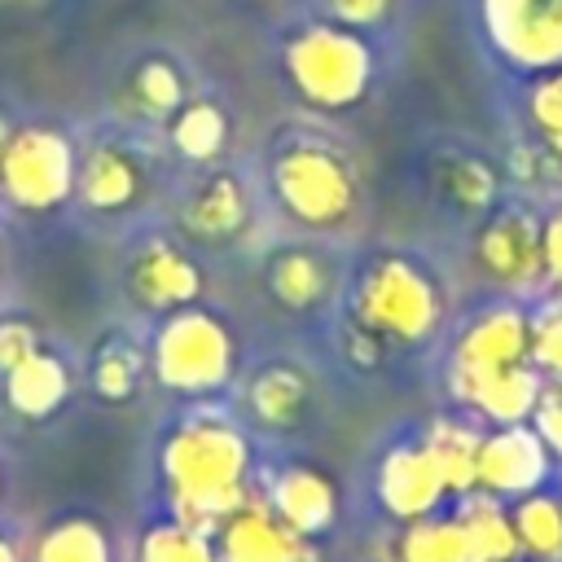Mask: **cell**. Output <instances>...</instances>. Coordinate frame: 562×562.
<instances>
[{
	"instance_id": "obj_25",
	"label": "cell",
	"mask_w": 562,
	"mask_h": 562,
	"mask_svg": "<svg viewBox=\"0 0 562 562\" xmlns=\"http://www.w3.org/2000/svg\"><path fill=\"white\" fill-rule=\"evenodd\" d=\"M31 351H40V338L26 321H0V369L9 373L13 364H22Z\"/></svg>"
},
{
	"instance_id": "obj_27",
	"label": "cell",
	"mask_w": 562,
	"mask_h": 562,
	"mask_svg": "<svg viewBox=\"0 0 562 562\" xmlns=\"http://www.w3.org/2000/svg\"><path fill=\"white\" fill-rule=\"evenodd\" d=\"M9 136H13V132H9V123H4V114H0V162H4V145H9Z\"/></svg>"
},
{
	"instance_id": "obj_17",
	"label": "cell",
	"mask_w": 562,
	"mask_h": 562,
	"mask_svg": "<svg viewBox=\"0 0 562 562\" xmlns=\"http://www.w3.org/2000/svg\"><path fill=\"white\" fill-rule=\"evenodd\" d=\"M228 140V119L215 101H184L171 114V145L189 158V162H206L224 149Z\"/></svg>"
},
{
	"instance_id": "obj_11",
	"label": "cell",
	"mask_w": 562,
	"mask_h": 562,
	"mask_svg": "<svg viewBox=\"0 0 562 562\" xmlns=\"http://www.w3.org/2000/svg\"><path fill=\"white\" fill-rule=\"evenodd\" d=\"M246 224V189L237 176H202L184 202V228L202 241H224Z\"/></svg>"
},
{
	"instance_id": "obj_1",
	"label": "cell",
	"mask_w": 562,
	"mask_h": 562,
	"mask_svg": "<svg viewBox=\"0 0 562 562\" xmlns=\"http://www.w3.org/2000/svg\"><path fill=\"white\" fill-rule=\"evenodd\" d=\"M162 474L171 483L180 522L215 531L246 505V439L228 422L193 417L162 448Z\"/></svg>"
},
{
	"instance_id": "obj_21",
	"label": "cell",
	"mask_w": 562,
	"mask_h": 562,
	"mask_svg": "<svg viewBox=\"0 0 562 562\" xmlns=\"http://www.w3.org/2000/svg\"><path fill=\"white\" fill-rule=\"evenodd\" d=\"M514 536L540 558H562V509L544 496H531L514 514Z\"/></svg>"
},
{
	"instance_id": "obj_16",
	"label": "cell",
	"mask_w": 562,
	"mask_h": 562,
	"mask_svg": "<svg viewBox=\"0 0 562 562\" xmlns=\"http://www.w3.org/2000/svg\"><path fill=\"white\" fill-rule=\"evenodd\" d=\"M325 285H329V272L312 250L290 246L268 259V290L285 307H312L325 294Z\"/></svg>"
},
{
	"instance_id": "obj_3",
	"label": "cell",
	"mask_w": 562,
	"mask_h": 562,
	"mask_svg": "<svg viewBox=\"0 0 562 562\" xmlns=\"http://www.w3.org/2000/svg\"><path fill=\"white\" fill-rule=\"evenodd\" d=\"M272 189L290 220L334 224L351 206V171L316 140H285L272 158Z\"/></svg>"
},
{
	"instance_id": "obj_2",
	"label": "cell",
	"mask_w": 562,
	"mask_h": 562,
	"mask_svg": "<svg viewBox=\"0 0 562 562\" xmlns=\"http://www.w3.org/2000/svg\"><path fill=\"white\" fill-rule=\"evenodd\" d=\"M154 373L171 391H215L233 373L228 329L198 307H180L154 338Z\"/></svg>"
},
{
	"instance_id": "obj_13",
	"label": "cell",
	"mask_w": 562,
	"mask_h": 562,
	"mask_svg": "<svg viewBox=\"0 0 562 562\" xmlns=\"http://www.w3.org/2000/svg\"><path fill=\"white\" fill-rule=\"evenodd\" d=\"M66 386H70V382H66L61 360L48 356V351H31L22 364L9 369L4 395H9V404H13L18 413H26V417H48V413L66 400Z\"/></svg>"
},
{
	"instance_id": "obj_22",
	"label": "cell",
	"mask_w": 562,
	"mask_h": 562,
	"mask_svg": "<svg viewBox=\"0 0 562 562\" xmlns=\"http://www.w3.org/2000/svg\"><path fill=\"white\" fill-rule=\"evenodd\" d=\"M404 562H470L461 522H417L404 536Z\"/></svg>"
},
{
	"instance_id": "obj_4",
	"label": "cell",
	"mask_w": 562,
	"mask_h": 562,
	"mask_svg": "<svg viewBox=\"0 0 562 562\" xmlns=\"http://www.w3.org/2000/svg\"><path fill=\"white\" fill-rule=\"evenodd\" d=\"M285 70H290V83L312 105L338 110V105L360 97L364 75H369V57H364L356 35L334 31V26H312L285 44Z\"/></svg>"
},
{
	"instance_id": "obj_20",
	"label": "cell",
	"mask_w": 562,
	"mask_h": 562,
	"mask_svg": "<svg viewBox=\"0 0 562 562\" xmlns=\"http://www.w3.org/2000/svg\"><path fill=\"white\" fill-rule=\"evenodd\" d=\"M140 562H215V553H211L206 531H198V527L176 518V522H162V527H154L145 536Z\"/></svg>"
},
{
	"instance_id": "obj_10",
	"label": "cell",
	"mask_w": 562,
	"mask_h": 562,
	"mask_svg": "<svg viewBox=\"0 0 562 562\" xmlns=\"http://www.w3.org/2000/svg\"><path fill=\"white\" fill-rule=\"evenodd\" d=\"M334 487L321 470H307V465H290L281 470V479L272 483V514L299 531V536H316L334 522Z\"/></svg>"
},
{
	"instance_id": "obj_9",
	"label": "cell",
	"mask_w": 562,
	"mask_h": 562,
	"mask_svg": "<svg viewBox=\"0 0 562 562\" xmlns=\"http://www.w3.org/2000/svg\"><path fill=\"white\" fill-rule=\"evenodd\" d=\"M378 492H382V501H386L391 514L422 518L448 492V483H443L430 448H404V452H391L386 457L382 479H378Z\"/></svg>"
},
{
	"instance_id": "obj_15",
	"label": "cell",
	"mask_w": 562,
	"mask_h": 562,
	"mask_svg": "<svg viewBox=\"0 0 562 562\" xmlns=\"http://www.w3.org/2000/svg\"><path fill=\"white\" fill-rule=\"evenodd\" d=\"M307 408V378L294 364H268L250 382V413L263 426H294Z\"/></svg>"
},
{
	"instance_id": "obj_14",
	"label": "cell",
	"mask_w": 562,
	"mask_h": 562,
	"mask_svg": "<svg viewBox=\"0 0 562 562\" xmlns=\"http://www.w3.org/2000/svg\"><path fill=\"white\" fill-rule=\"evenodd\" d=\"M474 479H483L492 492H522L540 479V452L527 435H501L479 448Z\"/></svg>"
},
{
	"instance_id": "obj_8",
	"label": "cell",
	"mask_w": 562,
	"mask_h": 562,
	"mask_svg": "<svg viewBox=\"0 0 562 562\" xmlns=\"http://www.w3.org/2000/svg\"><path fill=\"white\" fill-rule=\"evenodd\" d=\"M140 189H145V171L123 145H92L83 162H75V193L101 215L127 211L140 198Z\"/></svg>"
},
{
	"instance_id": "obj_24",
	"label": "cell",
	"mask_w": 562,
	"mask_h": 562,
	"mask_svg": "<svg viewBox=\"0 0 562 562\" xmlns=\"http://www.w3.org/2000/svg\"><path fill=\"white\" fill-rule=\"evenodd\" d=\"M136 97L149 114H176L184 105V88H180V75L167 66V61H145L136 70Z\"/></svg>"
},
{
	"instance_id": "obj_23",
	"label": "cell",
	"mask_w": 562,
	"mask_h": 562,
	"mask_svg": "<svg viewBox=\"0 0 562 562\" xmlns=\"http://www.w3.org/2000/svg\"><path fill=\"white\" fill-rule=\"evenodd\" d=\"M92 382H97V391L105 400H127L136 391V382H140V351H132L123 342L101 347L97 369H92Z\"/></svg>"
},
{
	"instance_id": "obj_12",
	"label": "cell",
	"mask_w": 562,
	"mask_h": 562,
	"mask_svg": "<svg viewBox=\"0 0 562 562\" xmlns=\"http://www.w3.org/2000/svg\"><path fill=\"white\" fill-rule=\"evenodd\" d=\"M426 316V299H417V281L404 277L400 268H382L364 281L360 294V321L373 329H400L413 334Z\"/></svg>"
},
{
	"instance_id": "obj_7",
	"label": "cell",
	"mask_w": 562,
	"mask_h": 562,
	"mask_svg": "<svg viewBox=\"0 0 562 562\" xmlns=\"http://www.w3.org/2000/svg\"><path fill=\"white\" fill-rule=\"evenodd\" d=\"M127 290L149 312H180L198 299L202 272L176 241H145L127 263Z\"/></svg>"
},
{
	"instance_id": "obj_19",
	"label": "cell",
	"mask_w": 562,
	"mask_h": 562,
	"mask_svg": "<svg viewBox=\"0 0 562 562\" xmlns=\"http://www.w3.org/2000/svg\"><path fill=\"white\" fill-rule=\"evenodd\" d=\"M35 562H110V544H105V536H101L97 522L66 518V522H57L40 540Z\"/></svg>"
},
{
	"instance_id": "obj_18",
	"label": "cell",
	"mask_w": 562,
	"mask_h": 562,
	"mask_svg": "<svg viewBox=\"0 0 562 562\" xmlns=\"http://www.w3.org/2000/svg\"><path fill=\"white\" fill-rule=\"evenodd\" d=\"M461 536H465V558L470 562H509L514 553H518V536H514V522L496 509V505H487V501H479V505H470L461 518Z\"/></svg>"
},
{
	"instance_id": "obj_5",
	"label": "cell",
	"mask_w": 562,
	"mask_h": 562,
	"mask_svg": "<svg viewBox=\"0 0 562 562\" xmlns=\"http://www.w3.org/2000/svg\"><path fill=\"white\" fill-rule=\"evenodd\" d=\"M0 193L22 211H53L75 193V149L61 132H13L0 162Z\"/></svg>"
},
{
	"instance_id": "obj_28",
	"label": "cell",
	"mask_w": 562,
	"mask_h": 562,
	"mask_svg": "<svg viewBox=\"0 0 562 562\" xmlns=\"http://www.w3.org/2000/svg\"><path fill=\"white\" fill-rule=\"evenodd\" d=\"M0 562H13V549H9L4 540H0Z\"/></svg>"
},
{
	"instance_id": "obj_26",
	"label": "cell",
	"mask_w": 562,
	"mask_h": 562,
	"mask_svg": "<svg viewBox=\"0 0 562 562\" xmlns=\"http://www.w3.org/2000/svg\"><path fill=\"white\" fill-rule=\"evenodd\" d=\"M334 13L338 18H351V22H364V18L378 13V4L373 0H334Z\"/></svg>"
},
{
	"instance_id": "obj_6",
	"label": "cell",
	"mask_w": 562,
	"mask_h": 562,
	"mask_svg": "<svg viewBox=\"0 0 562 562\" xmlns=\"http://www.w3.org/2000/svg\"><path fill=\"white\" fill-rule=\"evenodd\" d=\"M215 562H321L299 531H290L272 505H241L220 522V553Z\"/></svg>"
}]
</instances>
